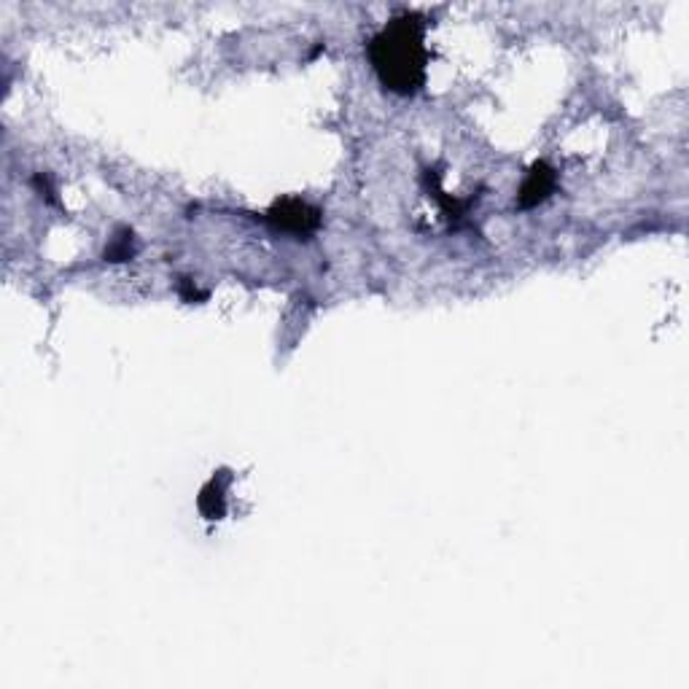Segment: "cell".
<instances>
[{"label":"cell","mask_w":689,"mask_h":689,"mask_svg":"<svg viewBox=\"0 0 689 689\" xmlns=\"http://www.w3.org/2000/svg\"><path fill=\"white\" fill-rule=\"evenodd\" d=\"M369 60L385 89L415 95L426 81L428 52L423 44V19L404 14L391 19L369 44Z\"/></svg>","instance_id":"1"},{"label":"cell","mask_w":689,"mask_h":689,"mask_svg":"<svg viewBox=\"0 0 689 689\" xmlns=\"http://www.w3.org/2000/svg\"><path fill=\"white\" fill-rule=\"evenodd\" d=\"M264 219L270 221L278 232L307 237L321 227V210L310 202L299 200V197H283V200L272 202V208L264 213Z\"/></svg>","instance_id":"2"},{"label":"cell","mask_w":689,"mask_h":689,"mask_svg":"<svg viewBox=\"0 0 689 689\" xmlns=\"http://www.w3.org/2000/svg\"><path fill=\"white\" fill-rule=\"evenodd\" d=\"M558 189V173L550 162H536V165L525 173L520 192H517V205L523 210H531L541 202H547L552 192Z\"/></svg>","instance_id":"3"},{"label":"cell","mask_w":689,"mask_h":689,"mask_svg":"<svg viewBox=\"0 0 689 689\" xmlns=\"http://www.w3.org/2000/svg\"><path fill=\"white\" fill-rule=\"evenodd\" d=\"M232 477H229L227 469H221L219 474H213L210 482L200 490V498H197V506H200L202 517L208 520H221L227 515V488Z\"/></svg>","instance_id":"4"},{"label":"cell","mask_w":689,"mask_h":689,"mask_svg":"<svg viewBox=\"0 0 689 689\" xmlns=\"http://www.w3.org/2000/svg\"><path fill=\"white\" fill-rule=\"evenodd\" d=\"M132 253H135V237H132L130 229H119L111 237L108 248H105V259L108 262H124V259H130Z\"/></svg>","instance_id":"5"},{"label":"cell","mask_w":689,"mask_h":689,"mask_svg":"<svg viewBox=\"0 0 689 689\" xmlns=\"http://www.w3.org/2000/svg\"><path fill=\"white\" fill-rule=\"evenodd\" d=\"M178 294H181L186 302H194V299H205V291H200V288L194 286L189 278H181V283H178Z\"/></svg>","instance_id":"6"}]
</instances>
